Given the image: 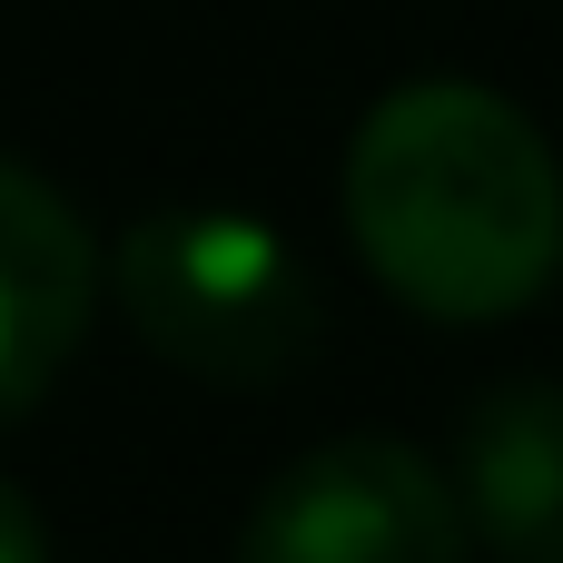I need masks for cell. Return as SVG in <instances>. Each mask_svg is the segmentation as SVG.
Instances as JSON below:
<instances>
[{
    "label": "cell",
    "mask_w": 563,
    "mask_h": 563,
    "mask_svg": "<svg viewBox=\"0 0 563 563\" xmlns=\"http://www.w3.org/2000/svg\"><path fill=\"white\" fill-rule=\"evenodd\" d=\"M99 307V247L79 208L0 148V426L49 396Z\"/></svg>",
    "instance_id": "277c9868"
},
{
    "label": "cell",
    "mask_w": 563,
    "mask_h": 563,
    "mask_svg": "<svg viewBox=\"0 0 563 563\" xmlns=\"http://www.w3.org/2000/svg\"><path fill=\"white\" fill-rule=\"evenodd\" d=\"M455 495L495 563H563V386L515 376L465 406Z\"/></svg>",
    "instance_id": "5b68a950"
},
{
    "label": "cell",
    "mask_w": 563,
    "mask_h": 563,
    "mask_svg": "<svg viewBox=\"0 0 563 563\" xmlns=\"http://www.w3.org/2000/svg\"><path fill=\"white\" fill-rule=\"evenodd\" d=\"M465 495L406 435H327L257 495L238 563H465Z\"/></svg>",
    "instance_id": "3957f363"
},
{
    "label": "cell",
    "mask_w": 563,
    "mask_h": 563,
    "mask_svg": "<svg viewBox=\"0 0 563 563\" xmlns=\"http://www.w3.org/2000/svg\"><path fill=\"white\" fill-rule=\"evenodd\" d=\"M346 238L445 327H495L563 267V168L485 79H406L346 139Z\"/></svg>",
    "instance_id": "6da1fadb"
},
{
    "label": "cell",
    "mask_w": 563,
    "mask_h": 563,
    "mask_svg": "<svg viewBox=\"0 0 563 563\" xmlns=\"http://www.w3.org/2000/svg\"><path fill=\"white\" fill-rule=\"evenodd\" d=\"M119 307L158 366L208 386H287L327 336L307 257L238 208H148L119 238Z\"/></svg>",
    "instance_id": "7a4b0ae2"
},
{
    "label": "cell",
    "mask_w": 563,
    "mask_h": 563,
    "mask_svg": "<svg viewBox=\"0 0 563 563\" xmlns=\"http://www.w3.org/2000/svg\"><path fill=\"white\" fill-rule=\"evenodd\" d=\"M0 563H49V525L10 475H0Z\"/></svg>",
    "instance_id": "8992f818"
}]
</instances>
